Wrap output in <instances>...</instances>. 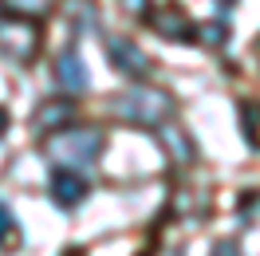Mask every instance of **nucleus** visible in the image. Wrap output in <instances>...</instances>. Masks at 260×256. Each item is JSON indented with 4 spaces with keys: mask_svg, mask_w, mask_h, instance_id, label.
Masks as SVG:
<instances>
[{
    "mask_svg": "<svg viewBox=\"0 0 260 256\" xmlns=\"http://www.w3.org/2000/svg\"><path fill=\"white\" fill-rule=\"evenodd\" d=\"M44 154L51 162H59L63 170H83L95 166L103 154V130L95 126H59L51 130V138L44 142Z\"/></svg>",
    "mask_w": 260,
    "mask_h": 256,
    "instance_id": "f257e3e1",
    "label": "nucleus"
},
{
    "mask_svg": "<svg viewBox=\"0 0 260 256\" xmlns=\"http://www.w3.org/2000/svg\"><path fill=\"white\" fill-rule=\"evenodd\" d=\"M114 114H122L130 122H142V126H162L166 118L174 114V99L166 91H154V87H134L126 95H118Z\"/></svg>",
    "mask_w": 260,
    "mask_h": 256,
    "instance_id": "f03ea898",
    "label": "nucleus"
},
{
    "mask_svg": "<svg viewBox=\"0 0 260 256\" xmlns=\"http://www.w3.org/2000/svg\"><path fill=\"white\" fill-rule=\"evenodd\" d=\"M40 48V32L28 16H12V20H0V51L12 59V63H28Z\"/></svg>",
    "mask_w": 260,
    "mask_h": 256,
    "instance_id": "7ed1b4c3",
    "label": "nucleus"
},
{
    "mask_svg": "<svg viewBox=\"0 0 260 256\" xmlns=\"http://www.w3.org/2000/svg\"><path fill=\"white\" fill-rule=\"evenodd\" d=\"M107 55H111V63L118 67L122 75H130V79H146L150 75L146 51L138 48V44H130V40H111V44H107Z\"/></svg>",
    "mask_w": 260,
    "mask_h": 256,
    "instance_id": "20e7f679",
    "label": "nucleus"
},
{
    "mask_svg": "<svg viewBox=\"0 0 260 256\" xmlns=\"http://www.w3.org/2000/svg\"><path fill=\"white\" fill-rule=\"evenodd\" d=\"M83 197H87V181L75 170H55L51 174V201L59 209H75Z\"/></svg>",
    "mask_w": 260,
    "mask_h": 256,
    "instance_id": "39448f33",
    "label": "nucleus"
},
{
    "mask_svg": "<svg viewBox=\"0 0 260 256\" xmlns=\"http://www.w3.org/2000/svg\"><path fill=\"white\" fill-rule=\"evenodd\" d=\"M55 79H59V87H63L67 95L87 91L91 75H87V63L79 59V51H63V55H59V63H55Z\"/></svg>",
    "mask_w": 260,
    "mask_h": 256,
    "instance_id": "423d86ee",
    "label": "nucleus"
},
{
    "mask_svg": "<svg viewBox=\"0 0 260 256\" xmlns=\"http://www.w3.org/2000/svg\"><path fill=\"white\" fill-rule=\"evenodd\" d=\"M71 114H75L71 99H48V103H40L32 111V126L36 130H59L71 122Z\"/></svg>",
    "mask_w": 260,
    "mask_h": 256,
    "instance_id": "0eeeda50",
    "label": "nucleus"
},
{
    "mask_svg": "<svg viewBox=\"0 0 260 256\" xmlns=\"http://www.w3.org/2000/svg\"><path fill=\"white\" fill-rule=\"evenodd\" d=\"M154 24H158V32H162L166 40H178V44L197 40V28H193L185 16H181L178 8H162V12H154Z\"/></svg>",
    "mask_w": 260,
    "mask_h": 256,
    "instance_id": "6e6552de",
    "label": "nucleus"
},
{
    "mask_svg": "<svg viewBox=\"0 0 260 256\" xmlns=\"http://www.w3.org/2000/svg\"><path fill=\"white\" fill-rule=\"evenodd\" d=\"M158 134H162V146L170 150V158H174V162H193L197 158L193 138H189L181 126H158Z\"/></svg>",
    "mask_w": 260,
    "mask_h": 256,
    "instance_id": "1a4fd4ad",
    "label": "nucleus"
},
{
    "mask_svg": "<svg viewBox=\"0 0 260 256\" xmlns=\"http://www.w3.org/2000/svg\"><path fill=\"white\" fill-rule=\"evenodd\" d=\"M12 16H28V20H44L55 8V0H0Z\"/></svg>",
    "mask_w": 260,
    "mask_h": 256,
    "instance_id": "9d476101",
    "label": "nucleus"
},
{
    "mask_svg": "<svg viewBox=\"0 0 260 256\" xmlns=\"http://www.w3.org/2000/svg\"><path fill=\"white\" fill-rule=\"evenodd\" d=\"M20 244V225H16V213L0 201V248H16Z\"/></svg>",
    "mask_w": 260,
    "mask_h": 256,
    "instance_id": "9b49d317",
    "label": "nucleus"
},
{
    "mask_svg": "<svg viewBox=\"0 0 260 256\" xmlns=\"http://www.w3.org/2000/svg\"><path fill=\"white\" fill-rule=\"evenodd\" d=\"M197 40H205L209 48H221V44H229V24L225 20H205L197 28Z\"/></svg>",
    "mask_w": 260,
    "mask_h": 256,
    "instance_id": "f8f14e48",
    "label": "nucleus"
},
{
    "mask_svg": "<svg viewBox=\"0 0 260 256\" xmlns=\"http://www.w3.org/2000/svg\"><path fill=\"white\" fill-rule=\"evenodd\" d=\"M241 122H244V138H248V146H256V150H260V107H244Z\"/></svg>",
    "mask_w": 260,
    "mask_h": 256,
    "instance_id": "ddd939ff",
    "label": "nucleus"
},
{
    "mask_svg": "<svg viewBox=\"0 0 260 256\" xmlns=\"http://www.w3.org/2000/svg\"><path fill=\"white\" fill-rule=\"evenodd\" d=\"M209 256H241V248H237L233 240H217V244H213V252H209Z\"/></svg>",
    "mask_w": 260,
    "mask_h": 256,
    "instance_id": "4468645a",
    "label": "nucleus"
},
{
    "mask_svg": "<svg viewBox=\"0 0 260 256\" xmlns=\"http://www.w3.org/2000/svg\"><path fill=\"white\" fill-rule=\"evenodd\" d=\"M122 4H126L134 16H146V12H150V0H122Z\"/></svg>",
    "mask_w": 260,
    "mask_h": 256,
    "instance_id": "2eb2a0df",
    "label": "nucleus"
},
{
    "mask_svg": "<svg viewBox=\"0 0 260 256\" xmlns=\"http://www.w3.org/2000/svg\"><path fill=\"white\" fill-rule=\"evenodd\" d=\"M4 130H8V111L0 107V138H4Z\"/></svg>",
    "mask_w": 260,
    "mask_h": 256,
    "instance_id": "dca6fc26",
    "label": "nucleus"
},
{
    "mask_svg": "<svg viewBox=\"0 0 260 256\" xmlns=\"http://www.w3.org/2000/svg\"><path fill=\"white\" fill-rule=\"evenodd\" d=\"M233 4H237V0H217V8H233Z\"/></svg>",
    "mask_w": 260,
    "mask_h": 256,
    "instance_id": "f3484780",
    "label": "nucleus"
},
{
    "mask_svg": "<svg viewBox=\"0 0 260 256\" xmlns=\"http://www.w3.org/2000/svg\"><path fill=\"white\" fill-rule=\"evenodd\" d=\"M67 256H83V252H67Z\"/></svg>",
    "mask_w": 260,
    "mask_h": 256,
    "instance_id": "a211bd4d",
    "label": "nucleus"
}]
</instances>
